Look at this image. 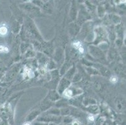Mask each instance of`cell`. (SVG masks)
Masks as SVG:
<instances>
[{"label":"cell","mask_w":126,"mask_h":125,"mask_svg":"<svg viewBox=\"0 0 126 125\" xmlns=\"http://www.w3.org/2000/svg\"><path fill=\"white\" fill-rule=\"evenodd\" d=\"M9 29L8 26L6 24H1L0 25V36L4 37L8 35Z\"/></svg>","instance_id":"1"},{"label":"cell","mask_w":126,"mask_h":125,"mask_svg":"<svg viewBox=\"0 0 126 125\" xmlns=\"http://www.w3.org/2000/svg\"><path fill=\"white\" fill-rule=\"evenodd\" d=\"M9 48L4 45H0V53H8Z\"/></svg>","instance_id":"2"},{"label":"cell","mask_w":126,"mask_h":125,"mask_svg":"<svg viewBox=\"0 0 126 125\" xmlns=\"http://www.w3.org/2000/svg\"><path fill=\"white\" fill-rule=\"evenodd\" d=\"M74 46L77 49H79L80 48H81L82 46V44H81L80 42H79V41H76V42H74Z\"/></svg>","instance_id":"3"},{"label":"cell","mask_w":126,"mask_h":125,"mask_svg":"<svg viewBox=\"0 0 126 125\" xmlns=\"http://www.w3.org/2000/svg\"><path fill=\"white\" fill-rule=\"evenodd\" d=\"M117 78L116 77V76H112V77H111L110 78V81L112 83H116L117 81Z\"/></svg>","instance_id":"4"},{"label":"cell","mask_w":126,"mask_h":125,"mask_svg":"<svg viewBox=\"0 0 126 125\" xmlns=\"http://www.w3.org/2000/svg\"><path fill=\"white\" fill-rule=\"evenodd\" d=\"M65 95L67 96H68V97H70V96L72 95V91H70V90H67V91H66V92H65Z\"/></svg>","instance_id":"5"},{"label":"cell","mask_w":126,"mask_h":125,"mask_svg":"<svg viewBox=\"0 0 126 125\" xmlns=\"http://www.w3.org/2000/svg\"><path fill=\"white\" fill-rule=\"evenodd\" d=\"M90 119L92 120V121H93V120H94V117L93 116H90V117L89 116V120H90Z\"/></svg>","instance_id":"6"},{"label":"cell","mask_w":126,"mask_h":125,"mask_svg":"<svg viewBox=\"0 0 126 125\" xmlns=\"http://www.w3.org/2000/svg\"><path fill=\"white\" fill-rule=\"evenodd\" d=\"M24 125H31L29 123H25Z\"/></svg>","instance_id":"7"}]
</instances>
